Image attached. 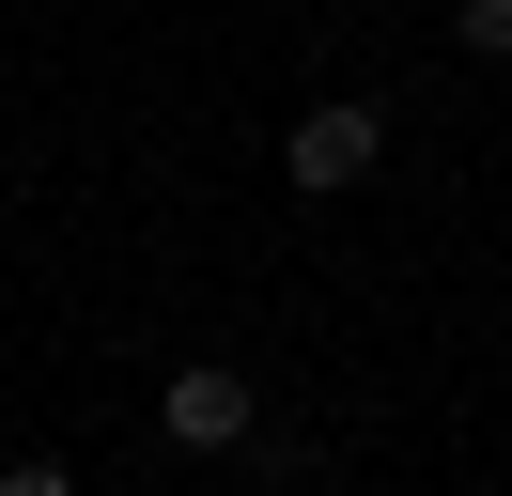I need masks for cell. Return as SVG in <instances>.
Wrapping results in <instances>:
<instances>
[{"mask_svg":"<svg viewBox=\"0 0 512 496\" xmlns=\"http://www.w3.org/2000/svg\"><path fill=\"white\" fill-rule=\"evenodd\" d=\"M156 434H171V450H249V372H171Z\"/></svg>","mask_w":512,"mask_h":496,"instance_id":"cell-2","label":"cell"},{"mask_svg":"<svg viewBox=\"0 0 512 496\" xmlns=\"http://www.w3.org/2000/svg\"><path fill=\"white\" fill-rule=\"evenodd\" d=\"M0 496H78V465H47V450H32V465H0Z\"/></svg>","mask_w":512,"mask_h":496,"instance_id":"cell-4","label":"cell"},{"mask_svg":"<svg viewBox=\"0 0 512 496\" xmlns=\"http://www.w3.org/2000/svg\"><path fill=\"white\" fill-rule=\"evenodd\" d=\"M450 16H466V47H481V62H512V0H450Z\"/></svg>","mask_w":512,"mask_h":496,"instance_id":"cell-3","label":"cell"},{"mask_svg":"<svg viewBox=\"0 0 512 496\" xmlns=\"http://www.w3.org/2000/svg\"><path fill=\"white\" fill-rule=\"evenodd\" d=\"M388 155V109H357V93H326V109H295V140H280V171L311 186V202H342L357 171Z\"/></svg>","mask_w":512,"mask_h":496,"instance_id":"cell-1","label":"cell"}]
</instances>
